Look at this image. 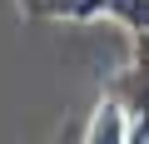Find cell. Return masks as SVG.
Segmentation results:
<instances>
[{
	"label": "cell",
	"instance_id": "1",
	"mask_svg": "<svg viewBox=\"0 0 149 144\" xmlns=\"http://www.w3.org/2000/svg\"><path fill=\"white\" fill-rule=\"evenodd\" d=\"M80 144H129V114H124V104H119L109 90H104V99L95 104Z\"/></svg>",
	"mask_w": 149,
	"mask_h": 144
},
{
	"label": "cell",
	"instance_id": "2",
	"mask_svg": "<svg viewBox=\"0 0 149 144\" xmlns=\"http://www.w3.org/2000/svg\"><path fill=\"white\" fill-rule=\"evenodd\" d=\"M104 15L124 20L134 35H149V0H104Z\"/></svg>",
	"mask_w": 149,
	"mask_h": 144
}]
</instances>
